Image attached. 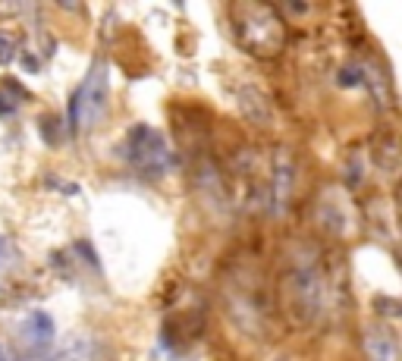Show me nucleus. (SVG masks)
<instances>
[{
	"label": "nucleus",
	"mask_w": 402,
	"mask_h": 361,
	"mask_svg": "<svg viewBox=\"0 0 402 361\" xmlns=\"http://www.w3.org/2000/svg\"><path fill=\"white\" fill-rule=\"evenodd\" d=\"M286 299L295 317L302 320L320 317V311L327 305V277H324V267L311 248L295 252L293 267L286 273Z\"/></svg>",
	"instance_id": "nucleus-1"
},
{
	"label": "nucleus",
	"mask_w": 402,
	"mask_h": 361,
	"mask_svg": "<svg viewBox=\"0 0 402 361\" xmlns=\"http://www.w3.org/2000/svg\"><path fill=\"white\" fill-rule=\"evenodd\" d=\"M232 22H236L239 44L255 57H273L286 44V28H283L280 16L273 13V7H267V3H246V7H239Z\"/></svg>",
	"instance_id": "nucleus-2"
},
{
	"label": "nucleus",
	"mask_w": 402,
	"mask_h": 361,
	"mask_svg": "<svg viewBox=\"0 0 402 361\" xmlns=\"http://www.w3.org/2000/svg\"><path fill=\"white\" fill-rule=\"evenodd\" d=\"M123 157L145 179H161L173 164V154H170V145H167L164 132L151 129V126H136L126 136Z\"/></svg>",
	"instance_id": "nucleus-3"
},
{
	"label": "nucleus",
	"mask_w": 402,
	"mask_h": 361,
	"mask_svg": "<svg viewBox=\"0 0 402 361\" xmlns=\"http://www.w3.org/2000/svg\"><path fill=\"white\" fill-rule=\"evenodd\" d=\"M107 91H110V82H107V66L98 63L89 75H85V82L79 85V91H73L69 98V129H91L98 123V116L104 113V104H107Z\"/></svg>",
	"instance_id": "nucleus-4"
},
{
	"label": "nucleus",
	"mask_w": 402,
	"mask_h": 361,
	"mask_svg": "<svg viewBox=\"0 0 402 361\" xmlns=\"http://www.w3.org/2000/svg\"><path fill=\"white\" fill-rule=\"evenodd\" d=\"M295 185V160L289 151L280 148L271 160V176L264 185V205L271 214H283L289 205V195H293Z\"/></svg>",
	"instance_id": "nucleus-5"
},
{
	"label": "nucleus",
	"mask_w": 402,
	"mask_h": 361,
	"mask_svg": "<svg viewBox=\"0 0 402 361\" xmlns=\"http://www.w3.org/2000/svg\"><path fill=\"white\" fill-rule=\"evenodd\" d=\"M51 342H54V317L44 314V311H32L19 324L22 355H28V358H42V355L51 349Z\"/></svg>",
	"instance_id": "nucleus-6"
},
{
	"label": "nucleus",
	"mask_w": 402,
	"mask_h": 361,
	"mask_svg": "<svg viewBox=\"0 0 402 361\" xmlns=\"http://www.w3.org/2000/svg\"><path fill=\"white\" fill-rule=\"evenodd\" d=\"M365 355L368 361H399V346H396V336L390 333L383 324L365 330Z\"/></svg>",
	"instance_id": "nucleus-7"
},
{
	"label": "nucleus",
	"mask_w": 402,
	"mask_h": 361,
	"mask_svg": "<svg viewBox=\"0 0 402 361\" xmlns=\"http://www.w3.org/2000/svg\"><path fill=\"white\" fill-rule=\"evenodd\" d=\"M91 342L85 336H66L42 355V361H89Z\"/></svg>",
	"instance_id": "nucleus-8"
},
{
	"label": "nucleus",
	"mask_w": 402,
	"mask_h": 361,
	"mask_svg": "<svg viewBox=\"0 0 402 361\" xmlns=\"http://www.w3.org/2000/svg\"><path fill=\"white\" fill-rule=\"evenodd\" d=\"M318 217H320V223H324V230L336 232V236H342L349 226V217L340 211V201H336V198H324V201H320Z\"/></svg>",
	"instance_id": "nucleus-9"
},
{
	"label": "nucleus",
	"mask_w": 402,
	"mask_h": 361,
	"mask_svg": "<svg viewBox=\"0 0 402 361\" xmlns=\"http://www.w3.org/2000/svg\"><path fill=\"white\" fill-rule=\"evenodd\" d=\"M13 60V50H10V41L0 35V63H10Z\"/></svg>",
	"instance_id": "nucleus-10"
},
{
	"label": "nucleus",
	"mask_w": 402,
	"mask_h": 361,
	"mask_svg": "<svg viewBox=\"0 0 402 361\" xmlns=\"http://www.w3.org/2000/svg\"><path fill=\"white\" fill-rule=\"evenodd\" d=\"M13 107H16V104H10V98L0 95V113H13Z\"/></svg>",
	"instance_id": "nucleus-11"
},
{
	"label": "nucleus",
	"mask_w": 402,
	"mask_h": 361,
	"mask_svg": "<svg viewBox=\"0 0 402 361\" xmlns=\"http://www.w3.org/2000/svg\"><path fill=\"white\" fill-rule=\"evenodd\" d=\"M277 361H293V358H286V355H280V358Z\"/></svg>",
	"instance_id": "nucleus-12"
},
{
	"label": "nucleus",
	"mask_w": 402,
	"mask_h": 361,
	"mask_svg": "<svg viewBox=\"0 0 402 361\" xmlns=\"http://www.w3.org/2000/svg\"><path fill=\"white\" fill-rule=\"evenodd\" d=\"M0 361H7V355H3V349H0Z\"/></svg>",
	"instance_id": "nucleus-13"
}]
</instances>
